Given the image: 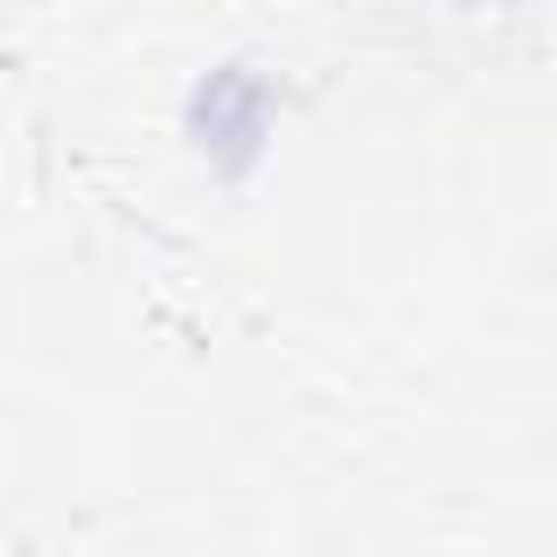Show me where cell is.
Here are the masks:
<instances>
[{"label": "cell", "instance_id": "1", "mask_svg": "<svg viewBox=\"0 0 557 557\" xmlns=\"http://www.w3.org/2000/svg\"><path fill=\"white\" fill-rule=\"evenodd\" d=\"M174 131H183V157L209 174V183H252L270 157H278V131H287V87L270 61L252 52H218L183 78V104H174Z\"/></svg>", "mask_w": 557, "mask_h": 557}]
</instances>
